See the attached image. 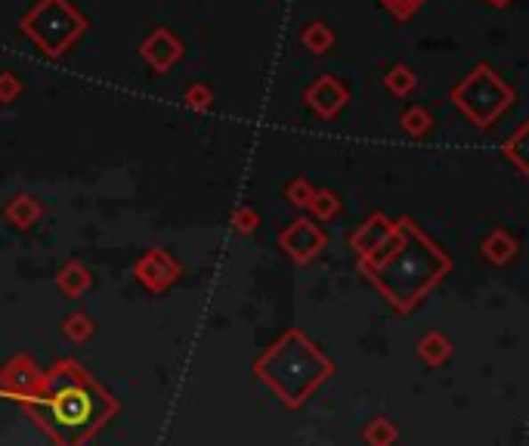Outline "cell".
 I'll return each instance as SVG.
<instances>
[{"mask_svg":"<svg viewBox=\"0 0 529 446\" xmlns=\"http://www.w3.org/2000/svg\"><path fill=\"white\" fill-rule=\"evenodd\" d=\"M384 87H387L394 96H400V100H406L409 93H415L418 77H415V72H411V69L406 66V62H400V66H394L387 75H384Z\"/></svg>","mask_w":529,"mask_h":446,"instance_id":"cell-18","label":"cell"},{"mask_svg":"<svg viewBox=\"0 0 529 446\" xmlns=\"http://www.w3.org/2000/svg\"><path fill=\"white\" fill-rule=\"evenodd\" d=\"M44 369H37V363L28 353H16L10 363L0 366V397L6 400H22L28 393L37 391Z\"/></svg>","mask_w":529,"mask_h":446,"instance_id":"cell-8","label":"cell"},{"mask_svg":"<svg viewBox=\"0 0 529 446\" xmlns=\"http://www.w3.org/2000/svg\"><path fill=\"white\" fill-rule=\"evenodd\" d=\"M325 245H329V232L316 221H306V217H294V221L279 232V248H282L294 264H310Z\"/></svg>","mask_w":529,"mask_h":446,"instance_id":"cell-6","label":"cell"},{"mask_svg":"<svg viewBox=\"0 0 529 446\" xmlns=\"http://www.w3.org/2000/svg\"><path fill=\"white\" fill-rule=\"evenodd\" d=\"M517 93L492 66L480 62L468 77H461L452 87V102L465 112V118L480 131H489L501 112L514 106Z\"/></svg>","mask_w":529,"mask_h":446,"instance_id":"cell-5","label":"cell"},{"mask_svg":"<svg viewBox=\"0 0 529 446\" xmlns=\"http://www.w3.org/2000/svg\"><path fill=\"white\" fill-rule=\"evenodd\" d=\"M489 6H495V10H501V6H511L514 0H486Z\"/></svg>","mask_w":529,"mask_h":446,"instance_id":"cell-28","label":"cell"},{"mask_svg":"<svg viewBox=\"0 0 529 446\" xmlns=\"http://www.w3.org/2000/svg\"><path fill=\"white\" fill-rule=\"evenodd\" d=\"M362 441H365V443H371V446H387V443H396V428H394V425H390V418H375V422L365 425Z\"/></svg>","mask_w":529,"mask_h":446,"instance_id":"cell-23","label":"cell"},{"mask_svg":"<svg viewBox=\"0 0 529 446\" xmlns=\"http://www.w3.org/2000/svg\"><path fill=\"white\" fill-rule=\"evenodd\" d=\"M517 251H520L517 239H514L505 226H495L480 245V255L486 257L492 267H505V264H511L514 257H517Z\"/></svg>","mask_w":529,"mask_h":446,"instance_id":"cell-12","label":"cell"},{"mask_svg":"<svg viewBox=\"0 0 529 446\" xmlns=\"http://www.w3.org/2000/svg\"><path fill=\"white\" fill-rule=\"evenodd\" d=\"M526 134H529V127L526 125H520V131L514 134L511 140H505V146H501V152H505V158H511L514 161V167H517L520 174H526L529 171V161H526Z\"/></svg>","mask_w":529,"mask_h":446,"instance_id":"cell-22","label":"cell"},{"mask_svg":"<svg viewBox=\"0 0 529 446\" xmlns=\"http://www.w3.org/2000/svg\"><path fill=\"white\" fill-rule=\"evenodd\" d=\"M4 217L10 221L16 230H31V226L41 223L44 217V205L37 202L35 196H28V192H19L16 199H12L10 205L4 208Z\"/></svg>","mask_w":529,"mask_h":446,"instance_id":"cell-13","label":"cell"},{"mask_svg":"<svg viewBox=\"0 0 529 446\" xmlns=\"http://www.w3.org/2000/svg\"><path fill=\"white\" fill-rule=\"evenodd\" d=\"M134 276L142 288H149L152 295H161L174 286L183 276V267L176 264V257L165 248H149L140 255V261L134 264Z\"/></svg>","mask_w":529,"mask_h":446,"instance_id":"cell-7","label":"cell"},{"mask_svg":"<svg viewBox=\"0 0 529 446\" xmlns=\"http://www.w3.org/2000/svg\"><path fill=\"white\" fill-rule=\"evenodd\" d=\"M306 211H310L316 221H331V217L341 215V199H338V192H331L329 186H319V190L313 192Z\"/></svg>","mask_w":529,"mask_h":446,"instance_id":"cell-17","label":"cell"},{"mask_svg":"<svg viewBox=\"0 0 529 446\" xmlns=\"http://www.w3.org/2000/svg\"><path fill=\"white\" fill-rule=\"evenodd\" d=\"M394 230H396V221H390V217H384V215H371L362 226H356V232H350L347 245L353 255L362 261V257L375 255V251L394 236Z\"/></svg>","mask_w":529,"mask_h":446,"instance_id":"cell-11","label":"cell"},{"mask_svg":"<svg viewBox=\"0 0 529 446\" xmlns=\"http://www.w3.org/2000/svg\"><path fill=\"white\" fill-rule=\"evenodd\" d=\"M359 270L378 288L396 313H411L430 288L440 286L443 276L452 270V257L424 236L411 217H400L396 230L375 255L362 257Z\"/></svg>","mask_w":529,"mask_h":446,"instance_id":"cell-2","label":"cell"},{"mask_svg":"<svg viewBox=\"0 0 529 446\" xmlns=\"http://www.w3.org/2000/svg\"><path fill=\"white\" fill-rule=\"evenodd\" d=\"M62 335L71 341V345H84V341L94 338V320H90L84 310H77V313H71L62 320Z\"/></svg>","mask_w":529,"mask_h":446,"instance_id":"cell-19","label":"cell"},{"mask_svg":"<svg viewBox=\"0 0 529 446\" xmlns=\"http://www.w3.org/2000/svg\"><path fill=\"white\" fill-rule=\"evenodd\" d=\"M19 25H22V35L50 60H59L90 28V22L69 0H37Z\"/></svg>","mask_w":529,"mask_h":446,"instance_id":"cell-4","label":"cell"},{"mask_svg":"<svg viewBox=\"0 0 529 446\" xmlns=\"http://www.w3.org/2000/svg\"><path fill=\"white\" fill-rule=\"evenodd\" d=\"M254 375L289 410H300L335 375V363L300 328H289L276 345H270L254 360Z\"/></svg>","mask_w":529,"mask_h":446,"instance_id":"cell-3","label":"cell"},{"mask_svg":"<svg viewBox=\"0 0 529 446\" xmlns=\"http://www.w3.org/2000/svg\"><path fill=\"white\" fill-rule=\"evenodd\" d=\"M25 416L62 446L87 443L118 416L121 403L75 360H59L41 375L35 393L16 400Z\"/></svg>","mask_w":529,"mask_h":446,"instance_id":"cell-1","label":"cell"},{"mask_svg":"<svg viewBox=\"0 0 529 446\" xmlns=\"http://www.w3.org/2000/svg\"><path fill=\"white\" fill-rule=\"evenodd\" d=\"M418 357H421V363H427V366H443L449 357H452V345H449V338L443 332H430L418 341Z\"/></svg>","mask_w":529,"mask_h":446,"instance_id":"cell-16","label":"cell"},{"mask_svg":"<svg viewBox=\"0 0 529 446\" xmlns=\"http://www.w3.org/2000/svg\"><path fill=\"white\" fill-rule=\"evenodd\" d=\"M183 106L192 109V112H211V106H214V90L208 87L205 81L189 84L186 93H183Z\"/></svg>","mask_w":529,"mask_h":446,"instance_id":"cell-21","label":"cell"},{"mask_svg":"<svg viewBox=\"0 0 529 446\" xmlns=\"http://www.w3.org/2000/svg\"><path fill=\"white\" fill-rule=\"evenodd\" d=\"M313 192H316V186L310 183V180L304 177V174H297V177L291 180L289 186H285V199L294 205V208H306L313 199Z\"/></svg>","mask_w":529,"mask_h":446,"instance_id":"cell-24","label":"cell"},{"mask_svg":"<svg viewBox=\"0 0 529 446\" xmlns=\"http://www.w3.org/2000/svg\"><path fill=\"white\" fill-rule=\"evenodd\" d=\"M22 90H25V84L16 72H0V102H4V106L16 102L19 96H22Z\"/></svg>","mask_w":529,"mask_h":446,"instance_id":"cell-26","label":"cell"},{"mask_svg":"<svg viewBox=\"0 0 529 446\" xmlns=\"http://www.w3.org/2000/svg\"><path fill=\"white\" fill-rule=\"evenodd\" d=\"M424 4H427V0H381V6L396 19V22H409Z\"/></svg>","mask_w":529,"mask_h":446,"instance_id":"cell-25","label":"cell"},{"mask_svg":"<svg viewBox=\"0 0 529 446\" xmlns=\"http://www.w3.org/2000/svg\"><path fill=\"white\" fill-rule=\"evenodd\" d=\"M350 100L347 84L341 81L338 75H319L310 87L304 90V102L319 115L322 121H331Z\"/></svg>","mask_w":529,"mask_h":446,"instance_id":"cell-9","label":"cell"},{"mask_svg":"<svg viewBox=\"0 0 529 446\" xmlns=\"http://www.w3.org/2000/svg\"><path fill=\"white\" fill-rule=\"evenodd\" d=\"M400 127L409 134L411 140H421L424 134L434 127V118H430V112L424 106H411L400 115Z\"/></svg>","mask_w":529,"mask_h":446,"instance_id":"cell-20","label":"cell"},{"mask_svg":"<svg viewBox=\"0 0 529 446\" xmlns=\"http://www.w3.org/2000/svg\"><path fill=\"white\" fill-rule=\"evenodd\" d=\"M56 288L62 295H69V297H81L84 292H90V288H94V276H90V270L84 267L81 261H69L56 273Z\"/></svg>","mask_w":529,"mask_h":446,"instance_id":"cell-14","label":"cell"},{"mask_svg":"<svg viewBox=\"0 0 529 446\" xmlns=\"http://www.w3.org/2000/svg\"><path fill=\"white\" fill-rule=\"evenodd\" d=\"M300 44H304L313 56H325L331 47H335V31H331L322 19H316V22L304 25V31H300Z\"/></svg>","mask_w":529,"mask_h":446,"instance_id":"cell-15","label":"cell"},{"mask_svg":"<svg viewBox=\"0 0 529 446\" xmlns=\"http://www.w3.org/2000/svg\"><path fill=\"white\" fill-rule=\"evenodd\" d=\"M257 223H260V217L251 205H241V208L232 211V226H235V232H241V236H248Z\"/></svg>","mask_w":529,"mask_h":446,"instance_id":"cell-27","label":"cell"},{"mask_svg":"<svg viewBox=\"0 0 529 446\" xmlns=\"http://www.w3.org/2000/svg\"><path fill=\"white\" fill-rule=\"evenodd\" d=\"M140 56L155 75H165L183 60V44L171 28H155L152 35L140 44Z\"/></svg>","mask_w":529,"mask_h":446,"instance_id":"cell-10","label":"cell"}]
</instances>
